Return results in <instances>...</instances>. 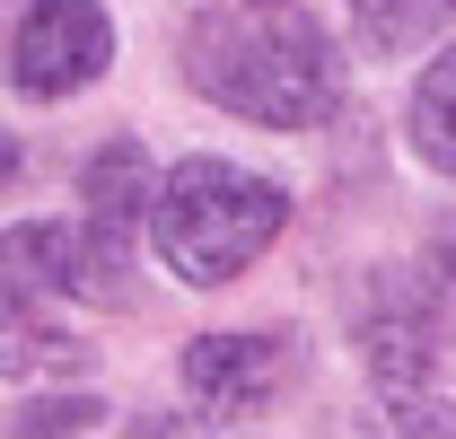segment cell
I'll return each instance as SVG.
<instances>
[{
  "label": "cell",
  "instance_id": "4",
  "mask_svg": "<svg viewBox=\"0 0 456 439\" xmlns=\"http://www.w3.org/2000/svg\"><path fill=\"white\" fill-rule=\"evenodd\" d=\"M106 62H114V27H106L97 0H27V18H18V36H9V79H18V97H36V106L88 88Z\"/></svg>",
  "mask_w": 456,
  "mask_h": 439
},
{
  "label": "cell",
  "instance_id": "7",
  "mask_svg": "<svg viewBox=\"0 0 456 439\" xmlns=\"http://www.w3.org/2000/svg\"><path fill=\"white\" fill-rule=\"evenodd\" d=\"M79 203H88V220H106V228H141V203H159L150 194V159H141V141H106V150H88V167H79Z\"/></svg>",
  "mask_w": 456,
  "mask_h": 439
},
{
  "label": "cell",
  "instance_id": "2",
  "mask_svg": "<svg viewBox=\"0 0 456 439\" xmlns=\"http://www.w3.org/2000/svg\"><path fill=\"white\" fill-rule=\"evenodd\" d=\"M289 220V194L273 176H255V167L237 159H184L159 185V211H150V237H159V255H167L175 281H237L273 237H281Z\"/></svg>",
  "mask_w": 456,
  "mask_h": 439
},
{
  "label": "cell",
  "instance_id": "1",
  "mask_svg": "<svg viewBox=\"0 0 456 439\" xmlns=\"http://www.w3.org/2000/svg\"><path fill=\"white\" fill-rule=\"evenodd\" d=\"M184 79L211 106L298 132L334 97V62H325V27L298 0H237V9H193L184 27Z\"/></svg>",
  "mask_w": 456,
  "mask_h": 439
},
{
  "label": "cell",
  "instance_id": "9",
  "mask_svg": "<svg viewBox=\"0 0 456 439\" xmlns=\"http://www.w3.org/2000/svg\"><path fill=\"white\" fill-rule=\"evenodd\" d=\"M351 18H360V36H369V45L403 54V45H421V36H439V27H448L456 0H351Z\"/></svg>",
  "mask_w": 456,
  "mask_h": 439
},
{
  "label": "cell",
  "instance_id": "10",
  "mask_svg": "<svg viewBox=\"0 0 456 439\" xmlns=\"http://www.w3.org/2000/svg\"><path fill=\"white\" fill-rule=\"evenodd\" d=\"M88 422H106V404H88V395H70V404H36V413H18V431H88Z\"/></svg>",
  "mask_w": 456,
  "mask_h": 439
},
{
  "label": "cell",
  "instance_id": "8",
  "mask_svg": "<svg viewBox=\"0 0 456 439\" xmlns=\"http://www.w3.org/2000/svg\"><path fill=\"white\" fill-rule=\"evenodd\" d=\"M412 150L439 167V176H456V45L430 62L421 88H412Z\"/></svg>",
  "mask_w": 456,
  "mask_h": 439
},
{
  "label": "cell",
  "instance_id": "3",
  "mask_svg": "<svg viewBox=\"0 0 456 439\" xmlns=\"http://www.w3.org/2000/svg\"><path fill=\"white\" fill-rule=\"evenodd\" d=\"M0 264H9V290H53V299H88V308H123L132 299V255H123V228L106 220H88V228H70V220H18L9 228V246H0Z\"/></svg>",
  "mask_w": 456,
  "mask_h": 439
},
{
  "label": "cell",
  "instance_id": "5",
  "mask_svg": "<svg viewBox=\"0 0 456 439\" xmlns=\"http://www.w3.org/2000/svg\"><path fill=\"white\" fill-rule=\"evenodd\" d=\"M289 352L273 334H202L193 352H184V386H193V404L211 413V422H246V413H264V395L281 386Z\"/></svg>",
  "mask_w": 456,
  "mask_h": 439
},
{
  "label": "cell",
  "instance_id": "6",
  "mask_svg": "<svg viewBox=\"0 0 456 439\" xmlns=\"http://www.w3.org/2000/svg\"><path fill=\"white\" fill-rule=\"evenodd\" d=\"M369 378H378L395 422H430V431L448 422V404H439V352H430V334L412 317H369Z\"/></svg>",
  "mask_w": 456,
  "mask_h": 439
}]
</instances>
